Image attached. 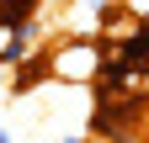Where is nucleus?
<instances>
[{
	"instance_id": "2",
	"label": "nucleus",
	"mask_w": 149,
	"mask_h": 143,
	"mask_svg": "<svg viewBox=\"0 0 149 143\" xmlns=\"http://www.w3.org/2000/svg\"><path fill=\"white\" fill-rule=\"evenodd\" d=\"M144 58H149V27H144Z\"/></svg>"
},
{
	"instance_id": "1",
	"label": "nucleus",
	"mask_w": 149,
	"mask_h": 143,
	"mask_svg": "<svg viewBox=\"0 0 149 143\" xmlns=\"http://www.w3.org/2000/svg\"><path fill=\"white\" fill-rule=\"evenodd\" d=\"M43 64H48V80L53 85H69V90H91L101 74V43L91 32H59L48 48H43Z\"/></svg>"
}]
</instances>
